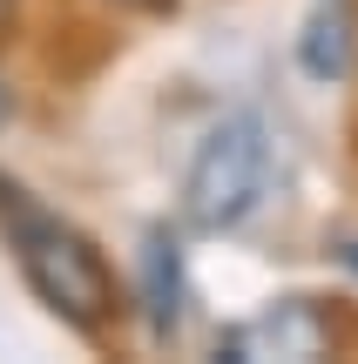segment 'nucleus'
<instances>
[{
    "instance_id": "obj_1",
    "label": "nucleus",
    "mask_w": 358,
    "mask_h": 364,
    "mask_svg": "<svg viewBox=\"0 0 358 364\" xmlns=\"http://www.w3.org/2000/svg\"><path fill=\"white\" fill-rule=\"evenodd\" d=\"M270 169H278V135L257 108H230L203 129L196 156L183 169V223L203 236L243 230L270 196Z\"/></svg>"
},
{
    "instance_id": "obj_2",
    "label": "nucleus",
    "mask_w": 358,
    "mask_h": 364,
    "mask_svg": "<svg viewBox=\"0 0 358 364\" xmlns=\"http://www.w3.org/2000/svg\"><path fill=\"white\" fill-rule=\"evenodd\" d=\"M7 223H14V263H21L27 290H34L61 324H75L81 338H102V331L115 324V311H122V290H115L108 257L81 230H68L61 216H48V209H34V203L14 209Z\"/></svg>"
},
{
    "instance_id": "obj_3",
    "label": "nucleus",
    "mask_w": 358,
    "mask_h": 364,
    "mask_svg": "<svg viewBox=\"0 0 358 364\" xmlns=\"http://www.w3.org/2000/svg\"><path fill=\"white\" fill-rule=\"evenodd\" d=\"M345 344V317L318 297H284L216 331V358L230 364H318Z\"/></svg>"
},
{
    "instance_id": "obj_4",
    "label": "nucleus",
    "mask_w": 358,
    "mask_h": 364,
    "mask_svg": "<svg viewBox=\"0 0 358 364\" xmlns=\"http://www.w3.org/2000/svg\"><path fill=\"white\" fill-rule=\"evenodd\" d=\"M183 243H176L169 230H142V250H135V311H142L149 338H176V324H183Z\"/></svg>"
},
{
    "instance_id": "obj_5",
    "label": "nucleus",
    "mask_w": 358,
    "mask_h": 364,
    "mask_svg": "<svg viewBox=\"0 0 358 364\" xmlns=\"http://www.w3.org/2000/svg\"><path fill=\"white\" fill-rule=\"evenodd\" d=\"M298 68L311 81H345L358 68V14L352 0H318L311 21L298 27Z\"/></svg>"
},
{
    "instance_id": "obj_6",
    "label": "nucleus",
    "mask_w": 358,
    "mask_h": 364,
    "mask_svg": "<svg viewBox=\"0 0 358 364\" xmlns=\"http://www.w3.org/2000/svg\"><path fill=\"white\" fill-rule=\"evenodd\" d=\"M102 7H115V14H169L176 0H102Z\"/></svg>"
},
{
    "instance_id": "obj_7",
    "label": "nucleus",
    "mask_w": 358,
    "mask_h": 364,
    "mask_svg": "<svg viewBox=\"0 0 358 364\" xmlns=\"http://www.w3.org/2000/svg\"><path fill=\"white\" fill-rule=\"evenodd\" d=\"M14 115H21V95H14V81H7V75H0V129H7V122H14Z\"/></svg>"
},
{
    "instance_id": "obj_8",
    "label": "nucleus",
    "mask_w": 358,
    "mask_h": 364,
    "mask_svg": "<svg viewBox=\"0 0 358 364\" xmlns=\"http://www.w3.org/2000/svg\"><path fill=\"white\" fill-rule=\"evenodd\" d=\"M7 21H14V0H0V34H7Z\"/></svg>"
}]
</instances>
